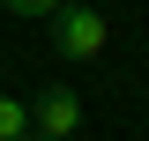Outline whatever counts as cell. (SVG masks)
<instances>
[{
	"label": "cell",
	"mask_w": 149,
	"mask_h": 141,
	"mask_svg": "<svg viewBox=\"0 0 149 141\" xmlns=\"http://www.w3.org/2000/svg\"><path fill=\"white\" fill-rule=\"evenodd\" d=\"M30 134V104L22 97H0V141H22Z\"/></svg>",
	"instance_id": "cell-3"
},
{
	"label": "cell",
	"mask_w": 149,
	"mask_h": 141,
	"mask_svg": "<svg viewBox=\"0 0 149 141\" xmlns=\"http://www.w3.org/2000/svg\"><path fill=\"white\" fill-rule=\"evenodd\" d=\"M30 119H37V134H52V141H67L74 126H82V97H74L67 82H45L30 97Z\"/></svg>",
	"instance_id": "cell-2"
},
{
	"label": "cell",
	"mask_w": 149,
	"mask_h": 141,
	"mask_svg": "<svg viewBox=\"0 0 149 141\" xmlns=\"http://www.w3.org/2000/svg\"><path fill=\"white\" fill-rule=\"evenodd\" d=\"M0 8H8V15H30V22H52L67 0H0Z\"/></svg>",
	"instance_id": "cell-4"
},
{
	"label": "cell",
	"mask_w": 149,
	"mask_h": 141,
	"mask_svg": "<svg viewBox=\"0 0 149 141\" xmlns=\"http://www.w3.org/2000/svg\"><path fill=\"white\" fill-rule=\"evenodd\" d=\"M104 45H112V22H104L97 0H67L52 15V52L60 59H104Z\"/></svg>",
	"instance_id": "cell-1"
},
{
	"label": "cell",
	"mask_w": 149,
	"mask_h": 141,
	"mask_svg": "<svg viewBox=\"0 0 149 141\" xmlns=\"http://www.w3.org/2000/svg\"><path fill=\"white\" fill-rule=\"evenodd\" d=\"M22 141H52V134H22Z\"/></svg>",
	"instance_id": "cell-5"
}]
</instances>
